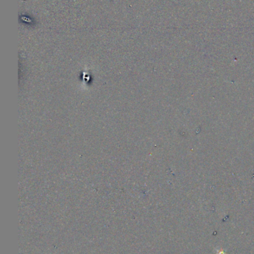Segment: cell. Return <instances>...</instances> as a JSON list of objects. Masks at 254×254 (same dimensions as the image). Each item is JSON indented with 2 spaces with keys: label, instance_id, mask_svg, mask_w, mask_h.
<instances>
[{
  "label": "cell",
  "instance_id": "1",
  "mask_svg": "<svg viewBox=\"0 0 254 254\" xmlns=\"http://www.w3.org/2000/svg\"><path fill=\"white\" fill-rule=\"evenodd\" d=\"M218 254H226V253L224 252H223V251H220V253Z\"/></svg>",
  "mask_w": 254,
  "mask_h": 254
}]
</instances>
